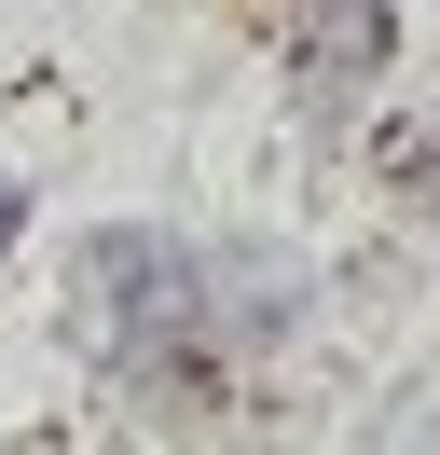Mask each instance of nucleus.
Instances as JSON below:
<instances>
[{"label": "nucleus", "mask_w": 440, "mask_h": 455, "mask_svg": "<svg viewBox=\"0 0 440 455\" xmlns=\"http://www.w3.org/2000/svg\"><path fill=\"white\" fill-rule=\"evenodd\" d=\"M69 331H82V359H110L124 387H207V249H179V235H152V221H110V235H82V262H69ZM234 372V359H220Z\"/></svg>", "instance_id": "f257e3e1"}, {"label": "nucleus", "mask_w": 440, "mask_h": 455, "mask_svg": "<svg viewBox=\"0 0 440 455\" xmlns=\"http://www.w3.org/2000/svg\"><path fill=\"white\" fill-rule=\"evenodd\" d=\"M289 69H302V111H372L385 69H399V0H289Z\"/></svg>", "instance_id": "f03ea898"}, {"label": "nucleus", "mask_w": 440, "mask_h": 455, "mask_svg": "<svg viewBox=\"0 0 440 455\" xmlns=\"http://www.w3.org/2000/svg\"><path fill=\"white\" fill-rule=\"evenodd\" d=\"M302 317H317V276H302V249H262V235L207 249V345H220V359H262V345H289Z\"/></svg>", "instance_id": "7ed1b4c3"}, {"label": "nucleus", "mask_w": 440, "mask_h": 455, "mask_svg": "<svg viewBox=\"0 0 440 455\" xmlns=\"http://www.w3.org/2000/svg\"><path fill=\"white\" fill-rule=\"evenodd\" d=\"M14 221H28V194H14V180H0V249H14Z\"/></svg>", "instance_id": "20e7f679"}]
</instances>
